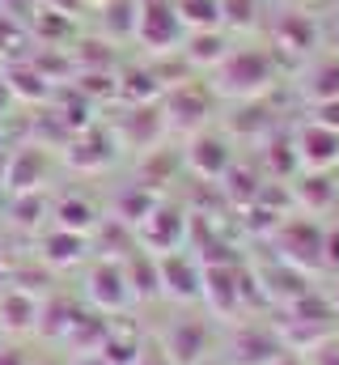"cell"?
Masks as SVG:
<instances>
[{"label": "cell", "instance_id": "cell-1", "mask_svg": "<svg viewBox=\"0 0 339 365\" xmlns=\"http://www.w3.org/2000/svg\"><path fill=\"white\" fill-rule=\"evenodd\" d=\"M38 319V302L21 289H0V327L4 331H26Z\"/></svg>", "mask_w": 339, "mask_h": 365}, {"label": "cell", "instance_id": "cell-6", "mask_svg": "<svg viewBox=\"0 0 339 365\" xmlns=\"http://www.w3.org/2000/svg\"><path fill=\"white\" fill-rule=\"evenodd\" d=\"M9 106H13V90H9V81L0 77V115H4Z\"/></svg>", "mask_w": 339, "mask_h": 365}, {"label": "cell", "instance_id": "cell-5", "mask_svg": "<svg viewBox=\"0 0 339 365\" xmlns=\"http://www.w3.org/2000/svg\"><path fill=\"white\" fill-rule=\"evenodd\" d=\"M0 365H30V357L21 349H0Z\"/></svg>", "mask_w": 339, "mask_h": 365}, {"label": "cell", "instance_id": "cell-3", "mask_svg": "<svg viewBox=\"0 0 339 365\" xmlns=\"http://www.w3.org/2000/svg\"><path fill=\"white\" fill-rule=\"evenodd\" d=\"M43 255H47L51 264H73V259H81V234H73V230H60V234H51Z\"/></svg>", "mask_w": 339, "mask_h": 365}, {"label": "cell", "instance_id": "cell-2", "mask_svg": "<svg viewBox=\"0 0 339 365\" xmlns=\"http://www.w3.org/2000/svg\"><path fill=\"white\" fill-rule=\"evenodd\" d=\"M38 179H43V158H38L34 149H21V153L9 162V175H4V182H9L13 191H34V187H38Z\"/></svg>", "mask_w": 339, "mask_h": 365}, {"label": "cell", "instance_id": "cell-4", "mask_svg": "<svg viewBox=\"0 0 339 365\" xmlns=\"http://www.w3.org/2000/svg\"><path fill=\"white\" fill-rule=\"evenodd\" d=\"M115 284H127L119 268H98L93 272V302H102V306H115V302H123V289H115Z\"/></svg>", "mask_w": 339, "mask_h": 365}]
</instances>
